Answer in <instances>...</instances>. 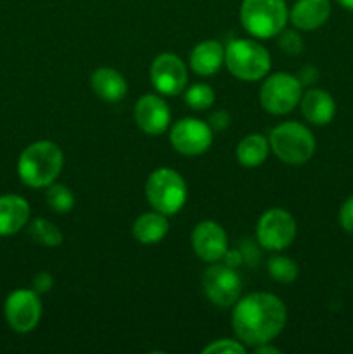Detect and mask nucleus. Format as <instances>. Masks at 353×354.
Returning <instances> with one entry per match:
<instances>
[{"label": "nucleus", "instance_id": "nucleus-1", "mask_svg": "<svg viewBox=\"0 0 353 354\" xmlns=\"http://www.w3.org/2000/svg\"><path fill=\"white\" fill-rule=\"evenodd\" d=\"M286 322V304L270 292H253L239 297L232 311L235 337L253 348L275 339L284 330Z\"/></svg>", "mask_w": 353, "mask_h": 354}, {"label": "nucleus", "instance_id": "nucleus-2", "mask_svg": "<svg viewBox=\"0 0 353 354\" xmlns=\"http://www.w3.org/2000/svg\"><path fill=\"white\" fill-rule=\"evenodd\" d=\"M64 166V154L55 142L38 140L28 145L17 161V175L31 189H47L57 180Z\"/></svg>", "mask_w": 353, "mask_h": 354}, {"label": "nucleus", "instance_id": "nucleus-3", "mask_svg": "<svg viewBox=\"0 0 353 354\" xmlns=\"http://www.w3.org/2000/svg\"><path fill=\"white\" fill-rule=\"evenodd\" d=\"M270 151L284 162L291 166H301L311 159L315 154L314 133L305 124L298 121H286L280 123L270 131L269 135Z\"/></svg>", "mask_w": 353, "mask_h": 354}, {"label": "nucleus", "instance_id": "nucleus-4", "mask_svg": "<svg viewBox=\"0 0 353 354\" xmlns=\"http://www.w3.org/2000/svg\"><path fill=\"white\" fill-rule=\"evenodd\" d=\"M239 17L251 37L266 40L286 28L289 10L284 0H242Z\"/></svg>", "mask_w": 353, "mask_h": 354}, {"label": "nucleus", "instance_id": "nucleus-5", "mask_svg": "<svg viewBox=\"0 0 353 354\" xmlns=\"http://www.w3.org/2000/svg\"><path fill=\"white\" fill-rule=\"evenodd\" d=\"M225 66L241 82H258L269 75L270 54L258 41L235 38L225 47Z\"/></svg>", "mask_w": 353, "mask_h": 354}, {"label": "nucleus", "instance_id": "nucleus-6", "mask_svg": "<svg viewBox=\"0 0 353 354\" xmlns=\"http://www.w3.org/2000/svg\"><path fill=\"white\" fill-rule=\"evenodd\" d=\"M187 183L179 171L172 168H158L145 182V199L154 211L172 216L187 203Z\"/></svg>", "mask_w": 353, "mask_h": 354}, {"label": "nucleus", "instance_id": "nucleus-7", "mask_svg": "<svg viewBox=\"0 0 353 354\" xmlns=\"http://www.w3.org/2000/svg\"><path fill=\"white\" fill-rule=\"evenodd\" d=\"M301 95H303V85L298 76L273 73L265 78L260 88V104L266 113L273 116H284L300 106Z\"/></svg>", "mask_w": 353, "mask_h": 354}, {"label": "nucleus", "instance_id": "nucleus-8", "mask_svg": "<svg viewBox=\"0 0 353 354\" xmlns=\"http://www.w3.org/2000/svg\"><path fill=\"white\" fill-rule=\"evenodd\" d=\"M296 220L289 211L272 207L260 216L256 223V241L266 251L280 252L296 239Z\"/></svg>", "mask_w": 353, "mask_h": 354}, {"label": "nucleus", "instance_id": "nucleus-9", "mask_svg": "<svg viewBox=\"0 0 353 354\" xmlns=\"http://www.w3.org/2000/svg\"><path fill=\"white\" fill-rule=\"evenodd\" d=\"M203 290L211 304L218 308H230L241 297L242 280L232 266L213 263L203 275Z\"/></svg>", "mask_w": 353, "mask_h": 354}, {"label": "nucleus", "instance_id": "nucleus-10", "mask_svg": "<svg viewBox=\"0 0 353 354\" xmlns=\"http://www.w3.org/2000/svg\"><path fill=\"white\" fill-rule=\"evenodd\" d=\"M3 315L12 330L28 334L35 330L42 318V301L33 289H17L9 294Z\"/></svg>", "mask_w": 353, "mask_h": 354}, {"label": "nucleus", "instance_id": "nucleus-11", "mask_svg": "<svg viewBox=\"0 0 353 354\" xmlns=\"http://www.w3.org/2000/svg\"><path fill=\"white\" fill-rule=\"evenodd\" d=\"M170 144L182 156H201L213 144V130L197 118H182L170 130Z\"/></svg>", "mask_w": 353, "mask_h": 354}, {"label": "nucleus", "instance_id": "nucleus-12", "mask_svg": "<svg viewBox=\"0 0 353 354\" xmlns=\"http://www.w3.org/2000/svg\"><path fill=\"white\" fill-rule=\"evenodd\" d=\"M149 78H151L156 92H159L161 95L173 97L187 88L189 73H187V66L182 59L176 57L175 54L165 52L152 61Z\"/></svg>", "mask_w": 353, "mask_h": 354}, {"label": "nucleus", "instance_id": "nucleus-13", "mask_svg": "<svg viewBox=\"0 0 353 354\" xmlns=\"http://www.w3.org/2000/svg\"><path fill=\"white\" fill-rule=\"evenodd\" d=\"M190 244L197 258L204 263H220L228 251V239L224 227L213 220H204L194 227Z\"/></svg>", "mask_w": 353, "mask_h": 354}, {"label": "nucleus", "instance_id": "nucleus-14", "mask_svg": "<svg viewBox=\"0 0 353 354\" xmlns=\"http://www.w3.org/2000/svg\"><path fill=\"white\" fill-rule=\"evenodd\" d=\"M134 118L141 131L149 137H158L170 127L172 113L163 97L156 93H145L135 104Z\"/></svg>", "mask_w": 353, "mask_h": 354}, {"label": "nucleus", "instance_id": "nucleus-15", "mask_svg": "<svg viewBox=\"0 0 353 354\" xmlns=\"http://www.w3.org/2000/svg\"><path fill=\"white\" fill-rule=\"evenodd\" d=\"M331 17L329 0H296L289 10V21L296 30L314 31L327 23Z\"/></svg>", "mask_w": 353, "mask_h": 354}, {"label": "nucleus", "instance_id": "nucleus-16", "mask_svg": "<svg viewBox=\"0 0 353 354\" xmlns=\"http://www.w3.org/2000/svg\"><path fill=\"white\" fill-rule=\"evenodd\" d=\"M301 114L308 123L325 127L336 116V102L329 92L322 88H310L301 95Z\"/></svg>", "mask_w": 353, "mask_h": 354}, {"label": "nucleus", "instance_id": "nucleus-17", "mask_svg": "<svg viewBox=\"0 0 353 354\" xmlns=\"http://www.w3.org/2000/svg\"><path fill=\"white\" fill-rule=\"evenodd\" d=\"M30 220V204L16 194L0 196V237H9L23 230Z\"/></svg>", "mask_w": 353, "mask_h": 354}, {"label": "nucleus", "instance_id": "nucleus-18", "mask_svg": "<svg viewBox=\"0 0 353 354\" xmlns=\"http://www.w3.org/2000/svg\"><path fill=\"white\" fill-rule=\"evenodd\" d=\"M189 64L196 75L211 76L225 64V47L217 40H204L192 48Z\"/></svg>", "mask_w": 353, "mask_h": 354}, {"label": "nucleus", "instance_id": "nucleus-19", "mask_svg": "<svg viewBox=\"0 0 353 354\" xmlns=\"http://www.w3.org/2000/svg\"><path fill=\"white\" fill-rule=\"evenodd\" d=\"M90 86L99 99L106 102H118L128 92V83L120 71L113 68H99L90 76Z\"/></svg>", "mask_w": 353, "mask_h": 354}, {"label": "nucleus", "instance_id": "nucleus-20", "mask_svg": "<svg viewBox=\"0 0 353 354\" xmlns=\"http://www.w3.org/2000/svg\"><path fill=\"white\" fill-rule=\"evenodd\" d=\"M170 230V223L166 214L159 213V211H149V213L141 214L135 220L132 234H134L135 241L141 242L144 245H152L161 242L166 237Z\"/></svg>", "mask_w": 353, "mask_h": 354}, {"label": "nucleus", "instance_id": "nucleus-21", "mask_svg": "<svg viewBox=\"0 0 353 354\" xmlns=\"http://www.w3.org/2000/svg\"><path fill=\"white\" fill-rule=\"evenodd\" d=\"M269 138L260 133H251L248 137H244L239 142L237 149H235L239 165L244 166V168H256V166L263 165L266 161V158H269Z\"/></svg>", "mask_w": 353, "mask_h": 354}, {"label": "nucleus", "instance_id": "nucleus-22", "mask_svg": "<svg viewBox=\"0 0 353 354\" xmlns=\"http://www.w3.org/2000/svg\"><path fill=\"white\" fill-rule=\"evenodd\" d=\"M30 235L35 242L45 245V248H59L64 241V235L59 230V227L52 221L37 218L30 225Z\"/></svg>", "mask_w": 353, "mask_h": 354}, {"label": "nucleus", "instance_id": "nucleus-23", "mask_svg": "<svg viewBox=\"0 0 353 354\" xmlns=\"http://www.w3.org/2000/svg\"><path fill=\"white\" fill-rule=\"evenodd\" d=\"M266 272L272 280L279 283H293L300 275V268L294 259L287 258V256H272L266 263Z\"/></svg>", "mask_w": 353, "mask_h": 354}, {"label": "nucleus", "instance_id": "nucleus-24", "mask_svg": "<svg viewBox=\"0 0 353 354\" xmlns=\"http://www.w3.org/2000/svg\"><path fill=\"white\" fill-rule=\"evenodd\" d=\"M215 90L208 83H194L183 90V100L194 111H206L215 104Z\"/></svg>", "mask_w": 353, "mask_h": 354}, {"label": "nucleus", "instance_id": "nucleus-25", "mask_svg": "<svg viewBox=\"0 0 353 354\" xmlns=\"http://www.w3.org/2000/svg\"><path fill=\"white\" fill-rule=\"evenodd\" d=\"M45 199H47L48 207L55 213H69L75 206V194L71 192L68 185H62V183H52L47 187V192H45Z\"/></svg>", "mask_w": 353, "mask_h": 354}, {"label": "nucleus", "instance_id": "nucleus-26", "mask_svg": "<svg viewBox=\"0 0 353 354\" xmlns=\"http://www.w3.org/2000/svg\"><path fill=\"white\" fill-rule=\"evenodd\" d=\"M303 38H301L294 30H286V28H284L279 33V47L284 54L298 55L303 50Z\"/></svg>", "mask_w": 353, "mask_h": 354}, {"label": "nucleus", "instance_id": "nucleus-27", "mask_svg": "<svg viewBox=\"0 0 353 354\" xmlns=\"http://www.w3.org/2000/svg\"><path fill=\"white\" fill-rule=\"evenodd\" d=\"M246 353V346L241 341H232V339H220L213 341L203 348V354H242Z\"/></svg>", "mask_w": 353, "mask_h": 354}, {"label": "nucleus", "instance_id": "nucleus-28", "mask_svg": "<svg viewBox=\"0 0 353 354\" xmlns=\"http://www.w3.org/2000/svg\"><path fill=\"white\" fill-rule=\"evenodd\" d=\"M338 220H339V225H341L343 230H345L346 234L353 235V196L348 197V199L341 204V207H339Z\"/></svg>", "mask_w": 353, "mask_h": 354}, {"label": "nucleus", "instance_id": "nucleus-29", "mask_svg": "<svg viewBox=\"0 0 353 354\" xmlns=\"http://www.w3.org/2000/svg\"><path fill=\"white\" fill-rule=\"evenodd\" d=\"M228 124H230V114L224 109H218L211 114L210 118V127L211 130H217V131H224L227 130Z\"/></svg>", "mask_w": 353, "mask_h": 354}, {"label": "nucleus", "instance_id": "nucleus-30", "mask_svg": "<svg viewBox=\"0 0 353 354\" xmlns=\"http://www.w3.org/2000/svg\"><path fill=\"white\" fill-rule=\"evenodd\" d=\"M54 286V279L48 272H40L35 275L33 279V290L38 294H45L52 289Z\"/></svg>", "mask_w": 353, "mask_h": 354}, {"label": "nucleus", "instance_id": "nucleus-31", "mask_svg": "<svg viewBox=\"0 0 353 354\" xmlns=\"http://www.w3.org/2000/svg\"><path fill=\"white\" fill-rule=\"evenodd\" d=\"M242 259H244V256H242V252L237 251V249L227 251V252H225V256H224L225 265L232 266V268H237V266L242 263Z\"/></svg>", "mask_w": 353, "mask_h": 354}, {"label": "nucleus", "instance_id": "nucleus-32", "mask_svg": "<svg viewBox=\"0 0 353 354\" xmlns=\"http://www.w3.org/2000/svg\"><path fill=\"white\" fill-rule=\"evenodd\" d=\"M318 73L317 69L311 68V66H307V68H303L300 71V75H298V78H300L301 85H310V83H314L315 80H317Z\"/></svg>", "mask_w": 353, "mask_h": 354}, {"label": "nucleus", "instance_id": "nucleus-33", "mask_svg": "<svg viewBox=\"0 0 353 354\" xmlns=\"http://www.w3.org/2000/svg\"><path fill=\"white\" fill-rule=\"evenodd\" d=\"M255 354H280V349H277L275 346H270L269 342H263V344L255 346Z\"/></svg>", "mask_w": 353, "mask_h": 354}, {"label": "nucleus", "instance_id": "nucleus-34", "mask_svg": "<svg viewBox=\"0 0 353 354\" xmlns=\"http://www.w3.org/2000/svg\"><path fill=\"white\" fill-rule=\"evenodd\" d=\"M336 2H338L339 6L343 7V9L352 10V12H353V0H336Z\"/></svg>", "mask_w": 353, "mask_h": 354}]
</instances>
